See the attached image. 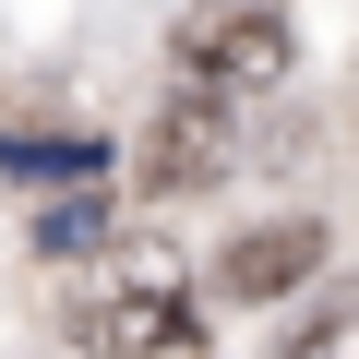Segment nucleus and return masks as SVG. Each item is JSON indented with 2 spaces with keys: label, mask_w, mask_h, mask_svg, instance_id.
Masks as SVG:
<instances>
[{
  "label": "nucleus",
  "mask_w": 359,
  "mask_h": 359,
  "mask_svg": "<svg viewBox=\"0 0 359 359\" xmlns=\"http://www.w3.org/2000/svg\"><path fill=\"white\" fill-rule=\"evenodd\" d=\"M287 60H299V36H287V13H276V0H240V13H192V25H180V72H192V84H216V96L287 84Z\"/></svg>",
  "instance_id": "f257e3e1"
},
{
  "label": "nucleus",
  "mask_w": 359,
  "mask_h": 359,
  "mask_svg": "<svg viewBox=\"0 0 359 359\" xmlns=\"http://www.w3.org/2000/svg\"><path fill=\"white\" fill-rule=\"evenodd\" d=\"M228 168H240V96L180 84L156 108V132H144V180L156 192H204V180H228Z\"/></svg>",
  "instance_id": "f03ea898"
},
{
  "label": "nucleus",
  "mask_w": 359,
  "mask_h": 359,
  "mask_svg": "<svg viewBox=\"0 0 359 359\" xmlns=\"http://www.w3.org/2000/svg\"><path fill=\"white\" fill-rule=\"evenodd\" d=\"M72 335H84V359H156V347L192 335V311H180V287L144 264L132 287H96V299L72 311Z\"/></svg>",
  "instance_id": "7ed1b4c3"
},
{
  "label": "nucleus",
  "mask_w": 359,
  "mask_h": 359,
  "mask_svg": "<svg viewBox=\"0 0 359 359\" xmlns=\"http://www.w3.org/2000/svg\"><path fill=\"white\" fill-rule=\"evenodd\" d=\"M311 276H323V228H311V216H276V228H252V240L216 252V287H228V299H287V287H311Z\"/></svg>",
  "instance_id": "20e7f679"
},
{
  "label": "nucleus",
  "mask_w": 359,
  "mask_h": 359,
  "mask_svg": "<svg viewBox=\"0 0 359 359\" xmlns=\"http://www.w3.org/2000/svg\"><path fill=\"white\" fill-rule=\"evenodd\" d=\"M287 359H359V276H347V287H323V299H311V323H299V335H287Z\"/></svg>",
  "instance_id": "39448f33"
},
{
  "label": "nucleus",
  "mask_w": 359,
  "mask_h": 359,
  "mask_svg": "<svg viewBox=\"0 0 359 359\" xmlns=\"http://www.w3.org/2000/svg\"><path fill=\"white\" fill-rule=\"evenodd\" d=\"M96 240H108V204H96V192H72V204L36 216V252H96Z\"/></svg>",
  "instance_id": "423d86ee"
},
{
  "label": "nucleus",
  "mask_w": 359,
  "mask_h": 359,
  "mask_svg": "<svg viewBox=\"0 0 359 359\" xmlns=\"http://www.w3.org/2000/svg\"><path fill=\"white\" fill-rule=\"evenodd\" d=\"M13 168L25 180H72V168H96V144H13Z\"/></svg>",
  "instance_id": "0eeeda50"
}]
</instances>
